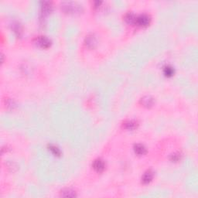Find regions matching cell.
Returning a JSON list of instances; mask_svg holds the SVG:
<instances>
[{
  "mask_svg": "<svg viewBox=\"0 0 198 198\" xmlns=\"http://www.w3.org/2000/svg\"><path fill=\"white\" fill-rule=\"evenodd\" d=\"M61 10L64 13L75 14L81 11V6L74 2H63L61 3Z\"/></svg>",
  "mask_w": 198,
  "mask_h": 198,
  "instance_id": "1",
  "label": "cell"
},
{
  "mask_svg": "<svg viewBox=\"0 0 198 198\" xmlns=\"http://www.w3.org/2000/svg\"><path fill=\"white\" fill-rule=\"evenodd\" d=\"M150 22V17L146 14H141L136 16L135 19V24L139 26H146L149 25Z\"/></svg>",
  "mask_w": 198,
  "mask_h": 198,
  "instance_id": "2",
  "label": "cell"
},
{
  "mask_svg": "<svg viewBox=\"0 0 198 198\" xmlns=\"http://www.w3.org/2000/svg\"><path fill=\"white\" fill-rule=\"evenodd\" d=\"M36 43L41 48H48L51 46V41L46 37L41 36V37H38L36 39Z\"/></svg>",
  "mask_w": 198,
  "mask_h": 198,
  "instance_id": "3",
  "label": "cell"
},
{
  "mask_svg": "<svg viewBox=\"0 0 198 198\" xmlns=\"http://www.w3.org/2000/svg\"><path fill=\"white\" fill-rule=\"evenodd\" d=\"M86 46L89 49H94L97 46V39L94 34H88L84 40Z\"/></svg>",
  "mask_w": 198,
  "mask_h": 198,
  "instance_id": "4",
  "label": "cell"
},
{
  "mask_svg": "<svg viewBox=\"0 0 198 198\" xmlns=\"http://www.w3.org/2000/svg\"><path fill=\"white\" fill-rule=\"evenodd\" d=\"M41 4V14L43 16H46V15L49 14L51 11H52V4L50 2H46V1H43V2H40Z\"/></svg>",
  "mask_w": 198,
  "mask_h": 198,
  "instance_id": "5",
  "label": "cell"
},
{
  "mask_svg": "<svg viewBox=\"0 0 198 198\" xmlns=\"http://www.w3.org/2000/svg\"><path fill=\"white\" fill-rule=\"evenodd\" d=\"M105 163L101 159H97L94 161L93 163V168L95 169V171L98 172V173H101V172L105 170Z\"/></svg>",
  "mask_w": 198,
  "mask_h": 198,
  "instance_id": "6",
  "label": "cell"
},
{
  "mask_svg": "<svg viewBox=\"0 0 198 198\" xmlns=\"http://www.w3.org/2000/svg\"><path fill=\"white\" fill-rule=\"evenodd\" d=\"M140 103L145 107H152L154 104V99L150 96H144L143 98H141L140 100Z\"/></svg>",
  "mask_w": 198,
  "mask_h": 198,
  "instance_id": "7",
  "label": "cell"
},
{
  "mask_svg": "<svg viewBox=\"0 0 198 198\" xmlns=\"http://www.w3.org/2000/svg\"><path fill=\"white\" fill-rule=\"evenodd\" d=\"M152 178H153V173L152 170H147L146 173L143 174V177H142V181L144 184H148L152 181Z\"/></svg>",
  "mask_w": 198,
  "mask_h": 198,
  "instance_id": "8",
  "label": "cell"
},
{
  "mask_svg": "<svg viewBox=\"0 0 198 198\" xmlns=\"http://www.w3.org/2000/svg\"><path fill=\"white\" fill-rule=\"evenodd\" d=\"M134 151H135V152L137 155L139 156L144 155V154L146 153V147L143 144H139H139H135L134 146Z\"/></svg>",
  "mask_w": 198,
  "mask_h": 198,
  "instance_id": "9",
  "label": "cell"
},
{
  "mask_svg": "<svg viewBox=\"0 0 198 198\" xmlns=\"http://www.w3.org/2000/svg\"><path fill=\"white\" fill-rule=\"evenodd\" d=\"M135 19H136V16L131 13H127L125 16V22L128 24H135Z\"/></svg>",
  "mask_w": 198,
  "mask_h": 198,
  "instance_id": "10",
  "label": "cell"
},
{
  "mask_svg": "<svg viewBox=\"0 0 198 198\" xmlns=\"http://www.w3.org/2000/svg\"><path fill=\"white\" fill-rule=\"evenodd\" d=\"M137 125H138L137 122H135V121L134 120H128L124 123V127H125L126 129H128V130L135 129V128L137 127Z\"/></svg>",
  "mask_w": 198,
  "mask_h": 198,
  "instance_id": "11",
  "label": "cell"
},
{
  "mask_svg": "<svg viewBox=\"0 0 198 198\" xmlns=\"http://www.w3.org/2000/svg\"><path fill=\"white\" fill-rule=\"evenodd\" d=\"M12 29H13V32H14L18 37H20L21 34H22V27H21L20 24H19V22H13V23L12 24Z\"/></svg>",
  "mask_w": 198,
  "mask_h": 198,
  "instance_id": "12",
  "label": "cell"
},
{
  "mask_svg": "<svg viewBox=\"0 0 198 198\" xmlns=\"http://www.w3.org/2000/svg\"><path fill=\"white\" fill-rule=\"evenodd\" d=\"M61 196L64 197H75L76 196V193L71 189H65L61 191Z\"/></svg>",
  "mask_w": 198,
  "mask_h": 198,
  "instance_id": "13",
  "label": "cell"
},
{
  "mask_svg": "<svg viewBox=\"0 0 198 198\" xmlns=\"http://www.w3.org/2000/svg\"><path fill=\"white\" fill-rule=\"evenodd\" d=\"M163 72H164V75L167 77H171L173 76V75L174 74V70L172 67L170 66H167V67H164V70H163Z\"/></svg>",
  "mask_w": 198,
  "mask_h": 198,
  "instance_id": "14",
  "label": "cell"
},
{
  "mask_svg": "<svg viewBox=\"0 0 198 198\" xmlns=\"http://www.w3.org/2000/svg\"><path fill=\"white\" fill-rule=\"evenodd\" d=\"M49 149L51 151L53 154L54 156H60V150L57 146H54V145H50L49 146Z\"/></svg>",
  "mask_w": 198,
  "mask_h": 198,
  "instance_id": "15",
  "label": "cell"
},
{
  "mask_svg": "<svg viewBox=\"0 0 198 198\" xmlns=\"http://www.w3.org/2000/svg\"><path fill=\"white\" fill-rule=\"evenodd\" d=\"M170 160L173 162H177L180 160V154L179 153H173L171 155V158Z\"/></svg>",
  "mask_w": 198,
  "mask_h": 198,
  "instance_id": "16",
  "label": "cell"
}]
</instances>
